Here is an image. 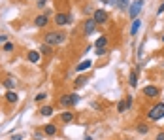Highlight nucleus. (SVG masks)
<instances>
[{
	"label": "nucleus",
	"mask_w": 164,
	"mask_h": 140,
	"mask_svg": "<svg viewBox=\"0 0 164 140\" xmlns=\"http://www.w3.org/2000/svg\"><path fill=\"white\" fill-rule=\"evenodd\" d=\"M106 46H108V36H100L96 40V44H94L96 49H106Z\"/></svg>",
	"instance_id": "9d476101"
},
{
	"label": "nucleus",
	"mask_w": 164,
	"mask_h": 140,
	"mask_svg": "<svg viewBox=\"0 0 164 140\" xmlns=\"http://www.w3.org/2000/svg\"><path fill=\"white\" fill-rule=\"evenodd\" d=\"M128 83H130L132 87H136L138 85V72L134 70V72H130V78H128Z\"/></svg>",
	"instance_id": "f3484780"
},
{
	"label": "nucleus",
	"mask_w": 164,
	"mask_h": 140,
	"mask_svg": "<svg viewBox=\"0 0 164 140\" xmlns=\"http://www.w3.org/2000/svg\"><path fill=\"white\" fill-rule=\"evenodd\" d=\"M115 6L119 10H128L130 8V0H115Z\"/></svg>",
	"instance_id": "f8f14e48"
},
{
	"label": "nucleus",
	"mask_w": 164,
	"mask_h": 140,
	"mask_svg": "<svg viewBox=\"0 0 164 140\" xmlns=\"http://www.w3.org/2000/svg\"><path fill=\"white\" fill-rule=\"evenodd\" d=\"M162 42H164V34H162Z\"/></svg>",
	"instance_id": "72a5a7b5"
},
{
	"label": "nucleus",
	"mask_w": 164,
	"mask_h": 140,
	"mask_svg": "<svg viewBox=\"0 0 164 140\" xmlns=\"http://www.w3.org/2000/svg\"><path fill=\"white\" fill-rule=\"evenodd\" d=\"M28 61L34 62V65H36V62H40V53H38V51H28Z\"/></svg>",
	"instance_id": "2eb2a0df"
},
{
	"label": "nucleus",
	"mask_w": 164,
	"mask_h": 140,
	"mask_svg": "<svg viewBox=\"0 0 164 140\" xmlns=\"http://www.w3.org/2000/svg\"><path fill=\"white\" fill-rule=\"evenodd\" d=\"M156 13H159V15H160V13H164V0H162V4L159 6V10H156Z\"/></svg>",
	"instance_id": "cd10ccee"
},
{
	"label": "nucleus",
	"mask_w": 164,
	"mask_h": 140,
	"mask_svg": "<svg viewBox=\"0 0 164 140\" xmlns=\"http://www.w3.org/2000/svg\"><path fill=\"white\" fill-rule=\"evenodd\" d=\"M92 19H94L96 25H104L106 21H108V11H106V10H96L94 15H92Z\"/></svg>",
	"instance_id": "423d86ee"
},
{
	"label": "nucleus",
	"mask_w": 164,
	"mask_h": 140,
	"mask_svg": "<svg viewBox=\"0 0 164 140\" xmlns=\"http://www.w3.org/2000/svg\"><path fill=\"white\" fill-rule=\"evenodd\" d=\"M94 29H96L94 19H87V21H85V25H83V34H92Z\"/></svg>",
	"instance_id": "6e6552de"
},
{
	"label": "nucleus",
	"mask_w": 164,
	"mask_h": 140,
	"mask_svg": "<svg viewBox=\"0 0 164 140\" xmlns=\"http://www.w3.org/2000/svg\"><path fill=\"white\" fill-rule=\"evenodd\" d=\"M156 140H164V132H160V135L156 136Z\"/></svg>",
	"instance_id": "473e14b6"
},
{
	"label": "nucleus",
	"mask_w": 164,
	"mask_h": 140,
	"mask_svg": "<svg viewBox=\"0 0 164 140\" xmlns=\"http://www.w3.org/2000/svg\"><path fill=\"white\" fill-rule=\"evenodd\" d=\"M6 42H8V38H6V36H0V44H6Z\"/></svg>",
	"instance_id": "2f4dec72"
},
{
	"label": "nucleus",
	"mask_w": 164,
	"mask_h": 140,
	"mask_svg": "<svg viewBox=\"0 0 164 140\" xmlns=\"http://www.w3.org/2000/svg\"><path fill=\"white\" fill-rule=\"evenodd\" d=\"M45 2H47V0H38V4H36V6H38V8H44Z\"/></svg>",
	"instance_id": "c85d7f7f"
},
{
	"label": "nucleus",
	"mask_w": 164,
	"mask_h": 140,
	"mask_svg": "<svg viewBox=\"0 0 164 140\" xmlns=\"http://www.w3.org/2000/svg\"><path fill=\"white\" fill-rule=\"evenodd\" d=\"M11 140H23V135H13Z\"/></svg>",
	"instance_id": "c756f323"
},
{
	"label": "nucleus",
	"mask_w": 164,
	"mask_h": 140,
	"mask_svg": "<svg viewBox=\"0 0 164 140\" xmlns=\"http://www.w3.org/2000/svg\"><path fill=\"white\" fill-rule=\"evenodd\" d=\"M4 85H6V87H8L10 91H11V89H13V85H15V81H13L11 78H8V80H4Z\"/></svg>",
	"instance_id": "4be33fe9"
},
{
	"label": "nucleus",
	"mask_w": 164,
	"mask_h": 140,
	"mask_svg": "<svg viewBox=\"0 0 164 140\" xmlns=\"http://www.w3.org/2000/svg\"><path fill=\"white\" fill-rule=\"evenodd\" d=\"M34 25L40 27V29H42V27H45V25H47V17H45V15H38L36 19H34Z\"/></svg>",
	"instance_id": "ddd939ff"
},
{
	"label": "nucleus",
	"mask_w": 164,
	"mask_h": 140,
	"mask_svg": "<svg viewBox=\"0 0 164 140\" xmlns=\"http://www.w3.org/2000/svg\"><path fill=\"white\" fill-rule=\"evenodd\" d=\"M138 132H141V135H147V132H149V127H147V125H144V123H140V125H138Z\"/></svg>",
	"instance_id": "aec40b11"
},
{
	"label": "nucleus",
	"mask_w": 164,
	"mask_h": 140,
	"mask_svg": "<svg viewBox=\"0 0 164 140\" xmlns=\"http://www.w3.org/2000/svg\"><path fill=\"white\" fill-rule=\"evenodd\" d=\"M4 51H13V44H11V42H6V44H4Z\"/></svg>",
	"instance_id": "393cba45"
},
{
	"label": "nucleus",
	"mask_w": 164,
	"mask_h": 140,
	"mask_svg": "<svg viewBox=\"0 0 164 140\" xmlns=\"http://www.w3.org/2000/svg\"><path fill=\"white\" fill-rule=\"evenodd\" d=\"M117 110L123 114V112H126V100H119V104H117Z\"/></svg>",
	"instance_id": "412c9836"
},
{
	"label": "nucleus",
	"mask_w": 164,
	"mask_h": 140,
	"mask_svg": "<svg viewBox=\"0 0 164 140\" xmlns=\"http://www.w3.org/2000/svg\"><path fill=\"white\" fill-rule=\"evenodd\" d=\"M104 53H106V49H96V55H98V57H102Z\"/></svg>",
	"instance_id": "7c9ffc66"
},
{
	"label": "nucleus",
	"mask_w": 164,
	"mask_h": 140,
	"mask_svg": "<svg viewBox=\"0 0 164 140\" xmlns=\"http://www.w3.org/2000/svg\"><path fill=\"white\" fill-rule=\"evenodd\" d=\"M55 23L59 27L70 25V23H72V15H68V13H57V15H55Z\"/></svg>",
	"instance_id": "39448f33"
},
{
	"label": "nucleus",
	"mask_w": 164,
	"mask_h": 140,
	"mask_svg": "<svg viewBox=\"0 0 164 140\" xmlns=\"http://www.w3.org/2000/svg\"><path fill=\"white\" fill-rule=\"evenodd\" d=\"M91 66H92V61H91V59H85V61H81L79 65L76 66V72H83V70H89Z\"/></svg>",
	"instance_id": "1a4fd4ad"
},
{
	"label": "nucleus",
	"mask_w": 164,
	"mask_h": 140,
	"mask_svg": "<svg viewBox=\"0 0 164 140\" xmlns=\"http://www.w3.org/2000/svg\"><path fill=\"white\" fill-rule=\"evenodd\" d=\"M141 6H144V0H136L134 4H130L128 11H130V17H132V19H138L140 11H141Z\"/></svg>",
	"instance_id": "20e7f679"
},
{
	"label": "nucleus",
	"mask_w": 164,
	"mask_h": 140,
	"mask_svg": "<svg viewBox=\"0 0 164 140\" xmlns=\"http://www.w3.org/2000/svg\"><path fill=\"white\" fill-rule=\"evenodd\" d=\"M144 95L149 97V99H155V97L160 95V89L156 85H147V87H144Z\"/></svg>",
	"instance_id": "0eeeda50"
},
{
	"label": "nucleus",
	"mask_w": 164,
	"mask_h": 140,
	"mask_svg": "<svg viewBox=\"0 0 164 140\" xmlns=\"http://www.w3.org/2000/svg\"><path fill=\"white\" fill-rule=\"evenodd\" d=\"M45 97H47L45 93H38V95H36V102H40V100H44V99H45Z\"/></svg>",
	"instance_id": "bb28decb"
},
{
	"label": "nucleus",
	"mask_w": 164,
	"mask_h": 140,
	"mask_svg": "<svg viewBox=\"0 0 164 140\" xmlns=\"http://www.w3.org/2000/svg\"><path fill=\"white\" fill-rule=\"evenodd\" d=\"M60 119H62L64 123H70V121L74 119V114H72V112H64V114L60 116Z\"/></svg>",
	"instance_id": "a211bd4d"
},
{
	"label": "nucleus",
	"mask_w": 164,
	"mask_h": 140,
	"mask_svg": "<svg viewBox=\"0 0 164 140\" xmlns=\"http://www.w3.org/2000/svg\"><path fill=\"white\" fill-rule=\"evenodd\" d=\"M44 132H45V135H49V136L57 135V125L55 123H47L45 127H44Z\"/></svg>",
	"instance_id": "9b49d317"
},
{
	"label": "nucleus",
	"mask_w": 164,
	"mask_h": 140,
	"mask_svg": "<svg viewBox=\"0 0 164 140\" xmlns=\"http://www.w3.org/2000/svg\"><path fill=\"white\" fill-rule=\"evenodd\" d=\"M6 100H8V102H17L19 100V97H17V93H15V91H8V93H6Z\"/></svg>",
	"instance_id": "4468645a"
},
{
	"label": "nucleus",
	"mask_w": 164,
	"mask_h": 140,
	"mask_svg": "<svg viewBox=\"0 0 164 140\" xmlns=\"http://www.w3.org/2000/svg\"><path fill=\"white\" fill-rule=\"evenodd\" d=\"M40 114H42V116H51V114H53V108H51V106H44V108L40 110Z\"/></svg>",
	"instance_id": "6ab92c4d"
},
{
	"label": "nucleus",
	"mask_w": 164,
	"mask_h": 140,
	"mask_svg": "<svg viewBox=\"0 0 164 140\" xmlns=\"http://www.w3.org/2000/svg\"><path fill=\"white\" fill-rule=\"evenodd\" d=\"M140 25H141V21H140V19H134V23H132V27H130V34H132V36H134V34H138Z\"/></svg>",
	"instance_id": "dca6fc26"
},
{
	"label": "nucleus",
	"mask_w": 164,
	"mask_h": 140,
	"mask_svg": "<svg viewBox=\"0 0 164 140\" xmlns=\"http://www.w3.org/2000/svg\"><path fill=\"white\" fill-rule=\"evenodd\" d=\"M64 38H66L64 32H47L45 34V44L47 46H59L64 42Z\"/></svg>",
	"instance_id": "f03ea898"
},
{
	"label": "nucleus",
	"mask_w": 164,
	"mask_h": 140,
	"mask_svg": "<svg viewBox=\"0 0 164 140\" xmlns=\"http://www.w3.org/2000/svg\"><path fill=\"white\" fill-rule=\"evenodd\" d=\"M40 49H42V53H44V55H49V53H51V46H47V44H44V46H42V47H40Z\"/></svg>",
	"instance_id": "5701e85b"
},
{
	"label": "nucleus",
	"mask_w": 164,
	"mask_h": 140,
	"mask_svg": "<svg viewBox=\"0 0 164 140\" xmlns=\"http://www.w3.org/2000/svg\"><path fill=\"white\" fill-rule=\"evenodd\" d=\"M77 102H79V95H76V93H70V95H64V97H60V104H62L64 108L76 106Z\"/></svg>",
	"instance_id": "7ed1b4c3"
},
{
	"label": "nucleus",
	"mask_w": 164,
	"mask_h": 140,
	"mask_svg": "<svg viewBox=\"0 0 164 140\" xmlns=\"http://www.w3.org/2000/svg\"><path fill=\"white\" fill-rule=\"evenodd\" d=\"M125 100H126V110H130V108H132V97L128 95V97H126Z\"/></svg>",
	"instance_id": "a878e982"
},
{
	"label": "nucleus",
	"mask_w": 164,
	"mask_h": 140,
	"mask_svg": "<svg viewBox=\"0 0 164 140\" xmlns=\"http://www.w3.org/2000/svg\"><path fill=\"white\" fill-rule=\"evenodd\" d=\"M147 117H149L151 121H159V119H162V117H164V102H156L155 106L149 108Z\"/></svg>",
	"instance_id": "f257e3e1"
},
{
	"label": "nucleus",
	"mask_w": 164,
	"mask_h": 140,
	"mask_svg": "<svg viewBox=\"0 0 164 140\" xmlns=\"http://www.w3.org/2000/svg\"><path fill=\"white\" fill-rule=\"evenodd\" d=\"M85 83H87V78H77V81H76V87H83Z\"/></svg>",
	"instance_id": "b1692460"
}]
</instances>
